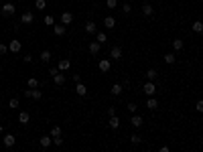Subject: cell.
<instances>
[{
	"label": "cell",
	"mask_w": 203,
	"mask_h": 152,
	"mask_svg": "<svg viewBox=\"0 0 203 152\" xmlns=\"http://www.w3.org/2000/svg\"><path fill=\"white\" fill-rule=\"evenodd\" d=\"M2 132H4V128H2V126H0V134H2Z\"/></svg>",
	"instance_id": "44"
},
{
	"label": "cell",
	"mask_w": 203,
	"mask_h": 152,
	"mask_svg": "<svg viewBox=\"0 0 203 152\" xmlns=\"http://www.w3.org/2000/svg\"><path fill=\"white\" fill-rule=\"evenodd\" d=\"M104 26H106V29H114V26H116V18H114V16H106V18H104Z\"/></svg>",
	"instance_id": "13"
},
{
	"label": "cell",
	"mask_w": 203,
	"mask_h": 152,
	"mask_svg": "<svg viewBox=\"0 0 203 152\" xmlns=\"http://www.w3.org/2000/svg\"><path fill=\"white\" fill-rule=\"evenodd\" d=\"M35 6H37V10H45V8H47V2H45V0H37Z\"/></svg>",
	"instance_id": "33"
},
{
	"label": "cell",
	"mask_w": 203,
	"mask_h": 152,
	"mask_svg": "<svg viewBox=\"0 0 203 152\" xmlns=\"http://www.w3.org/2000/svg\"><path fill=\"white\" fill-rule=\"evenodd\" d=\"M8 51H12V53H20V41L19 39H12L8 45Z\"/></svg>",
	"instance_id": "5"
},
{
	"label": "cell",
	"mask_w": 203,
	"mask_h": 152,
	"mask_svg": "<svg viewBox=\"0 0 203 152\" xmlns=\"http://www.w3.org/2000/svg\"><path fill=\"white\" fill-rule=\"evenodd\" d=\"M199 2H203V0H199Z\"/></svg>",
	"instance_id": "45"
},
{
	"label": "cell",
	"mask_w": 203,
	"mask_h": 152,
	"mask_svg": "<svg viewBox=\"0 0 203 152\" xmlns=\"http://www.w3.org/2000/svg\"><path fill=\"white\" fill-rule=\"evenodd\" d=\"M43 22H45L47 26H53V25H55V20H53V16H51V14H47V16H45V18H43Z\"/></svg>",
	"instance_id": "32"
},
{
	"label": "cell",
	"mask_w": 203,
	"mask_h": 152,
	"mask_svg": "<svg viewBox=\"0 0 203 152\" xmlns=\"http://www.w3.org/2000/svg\"><path fill=\"white\" fill-rule=\"evenodd\" d=\"M31 98H33V99H35V102H39V99H41V98H43V93H41V91H39V89L35 87V89H31Z\"/></svg>",
	"instance_id": "28"
},
{
	"label": "cell",
	"mask_w": 203,
	"mask_h": 152,
	"mask_svg": "<svg viewBox=\"0 0 203 152\" xmlns=\"http://www.w3.org/2000/svg\"><path fill=\"white\" fill-rule=\"evenodd\" d=\"M69 65H71V61H69V59H61L57 67H59V71H67V69H69Z\"/></svg>",
	"instance_id": "22"
},
{
	"label": "cell",
	"mask_w": 203,
	"mask_h": 152,
	"mask_svg": "<svg viewBox=\"0 0 203 152\" xmlns=\"http://www.w3.org/2000/svg\"><path fill=\"white\" fill-rule=\"evenodd\" d=\"M27 85H29V87H31V89H35V87H39V79H37V77H31V79H29V81H27Z\"/></svg>",
	"instance_id": "30"
},
{
	"label": "cell",
	"mask_w": 203,
	"mask_h": 152,
	"mask_svg": "<svg viewBox=\"0 0 203 152\" xmlns=\"http://www.w3.org/2000/svg\"><path fill=\"white\" fill-rule=\"evenodd\" d=\"M146 108H148V110H156V108H159V102H156L152 95H148V99H146Z\"/></svg>",
	"instance_id": "15"
},
{
	"label": "cell",
	"mask_w": 203,
	"mask_h": 152,
	"mask_svg": "<svg viewBox=\"0 0 203 152\" xmlns=\"http://www.w3.org/2000/svg\"><path fill=\"white\" fill-rule=\"evenodd\" d=\"M55 73H59V67H53V69H51V71H49V75H51V77H53Z\"/></svg>",
	"instance_id": "43"
},
{
	"label": "cell",
	"mask_w": 203,
	"mask_h": 152,
	"mask_svg": "<svg viewBox=\"0 0 203 152\" xmlns=\"http://www.w3.org/2000/svg\"><path fill=\"white\" fill-rule=\"evenodd\" d=\"M102 51V45L97 43V41H93V43H89V53L92 55H97Z\"/></svg>",
	"instance_id": "10"
},
{
	"label": "cell",
	"mask_w": 203,
	"mask_h": 152,
	"mask_svg": "<svg viewBox=\"0 0 203 152\" xmlns=\"http://www.w3.org/2000/svg\"><path fill=\"white\" fill-rule=\"evenodd\" d=\"M130 124H132L134 128H140L142 124H144V118H142V116H132V118H130Z\"/></svg>",
	"instance_id": "8"
},
{
	"label": "cell",
	"mask_w": 203,
	"mask_h": 152,
	"mask_svg": "<svg viewBox=\"0 0 203 152\" xmlns=\"http://www.w3.org/2000/svg\"><path fill=\"white\" fill-rule=\"evenodd\" d=\"M53 83H55V85H63V83H65V75H63L61 71L53 75Z\"/></svg>",
	"instance_id": "11"
},
{
	"label": "cell",
	"mask_w": 203,
	"mask_h": 152,
	"mask_svg": "<svg viewBox=\"0 0 203 152\" xmlns=\"http://www.w3.org/2000/svg\"><path fill=\"white\" fill-rule=\"evenodd\" d=\"M96 41H97L100 45H104V43L108 41V34H106V33H102V30H100V33H96Z\"/></svg>",
	"instance_id": "24"
},
{
	"label": "cell",
	"mask_w": 203,
	"mask_h": 152,
	"mask_svg": "<svg viewBox=\"0 0 203 152\" xmlns=\"http://www.w3.org/2000/svg\"><path fill=\"white\" fill-rule=\"evenodd\" d=\"M136 110H138V103H128V112H132V114H134Z\"/></svg>",
	"instance_id": "40"
},
{
	"label": "cell",
	"mask_w": 203,
	"mask_h": 152,
	"mask_svg": "<svg viewBox=\"0 0 203 152\" xmlns=\"http://www.w3.org/2000/svg\"><path fill=\"white\" fill-rule=\"evenodd\" d=\"M51 136H61V128H59V126H53V128H51Z\"/></svg>",
	"instance_id": "36"
},
{
	"label": "cell",
	"mask_w": 203,
	"mask_h": 152,
	"mask_svg": "<svg viewBox=\"0 0 203 152\" xmlns=\"http://www.w3.org/2000/svg\"><path fill=\"white\" fill-rule=\"evenodd\" d=\"M85 33H87V34H96V33H97L96 22H92V20H89V22H85Z\"/></svg>",
	"instance_id": "9"
},
{
	"label": "cell",
	"mask_w": 203,
	"mask_h": 152,
	"mask_svg": "<svg viewBox=\"0 0 203 152\" xmlns=\"http://www.w3.org/2000/svg\"><path fill=\"white\" fill-rule=\"evenodd\" d=\"M122 10H124L126 14H128V12L132 10V4H130V2H124V4H122Z\"/></svg>",
	"instance_id": "37"
},
{
	"label": "cell",
	"mask_w": 203,
	"mask_h": 152,
	"mask_svg": "<svg viewBox=\"0 0 203 152\" xmlns=\"http://www.w3.org/2000/svg\"><path fill=\"white\" fill-rule=\"evenodd\" d=\"M6 53H8V45L2 43V45H0V55H6Z\"/></svg>",
	"instance_id": "39"
},
{
	"label": "cell",
	"mask_w": 203,
	"mask_h": 152,
	"mask_svg": "<svg viewBox=\"0 0 203 152\" xmlns=\"http://www.w3.org/2000/svg\"><path fill=\"white\" fill-rule=\"evenodd\" d=\"M108 116H116V108H114V106L108 108Z\"/></svg>",
	"instance_id": "42"
},
{
	"label": "cell",
	"mask_w": 203,
	"mask_h": 152,
	"mask_svg": "<svg viewBox=\"0 0 203 152\" xmlns=\"http://www.w3.org/2000/svg\"><path fill=\"white\" fill-rule=\"evenodd\" d=\"M29 122H31L29 112H20L19 114V124H23V126H24V124H29Z\"/></svg>",
	"instance_id": "12"
},
{
	"label": "cell",
	"mask_w": 203,
	"mask_h": 152,
	"mask_svg": "<svg viewBox=\"0 0 203 152\" xmlns=\"http://www.w3.org/2000/svg\"><path fill=\"white\" fill-rule=\"evenodd\" d=\"M51 57H53V53H51L49 49H45L43 53H41V61H43V63H49V61H51Z\"/></svg>",
	"instance_id": "21"
},
{
	"label": "cell",
	"mask_w": 203,
	"mask_h": 152,
	"mask_svg": "<svg viewBox=\"0 0 203 152\" xmlns=\"http://www.w3.org/2000/svg\"><path fill=\"white\" fill-rule=\"evenodd\" d=\"M110 57H112V59H120V57H122V49H120V47H112V49H110Z\"/></svg>",
	"instance_id": "16"
},
{
	"label": "cell",
	"mask_w": 203,
	"mask_h": 152,
	"mask_svg": "<svg viewBox=\"0 0 203 152\" xmlns=\"http://www.w3.org/2000/svg\"><path fill=\"white\" fill-rule=\"evenodd\" d=\"M191 29H193V33H199V34H201V33H203V20L193 22V26H191Z\"/></svg>",
	"instance_id": "25"
},
{
	"label": "cell",
	"mask_w": 203,
	"mask_h": 152,
	"mask_svg": "<svg viewBox=\"0 0 203 152\" xmlns=\"http://www.w3.org/2000/svg\"><path fill=\"white\" fill-rule=\"evenodd\" d=\"M175 61H177V57H175L173 53H167V55H164V63H167V65H173Z\"/></svg>",
	"instance_id": "29"
},
{
	"label": "cell",
	"mask_w": 203,
	"mask_h": 152,
	"mask_svg": "<svg viewBox=\"0 0 203 152\" xmlns=\"http://www.w3.org/2000/svg\"><path fill=\"white\" fill-rule=\"evenodd\" d=\"M19 106H20V102H19V99H16V98H12V99H10V102H8V108H12V110H16V108H19Z\"/></svg>",
	"instance_id": "35"
},
{
	"label": "cell",
	"mask_w": 203,
	"mask_h": 152,
	"mask_svg": "<svg viewBox=\"0 0 203 152\" xmlns=\"http://www.w3.org/2000/svg\"><path fill=\"white\" fill-rule=\"evenodd\" d=\"M152 12H155V8H152L148 2H146V4H142V14H144V16H152Z\"/></svg>",
	"instance_id": "20"
},
{
	"label": "cell",
	"mask_w": 203,
	"mask_h": 152,
	"mask_svg": "<svg viewBox=\"0 0 203 152\" xmlns=\"http://www.w3.org/2000/svg\"><path fill=\"white\" fill-rule=\"evenodd\" d=\"M41 146L43 148H47V146H51V142H53V138H51V134H49V136H41Z\"/></svg>",
	"instance_id": "19"
},
{
	"label": "cell",
	"mask_w": 203,
	"mask_h": 152,
	"mask_svg": "<svg viewBox=\"0 0 203 152\" xmlns=\"http://www.w3.org/2000/svg\"><path fill=\"white\" fill-rule=\"evenodd\" d=\"M106 6L110 10H114V8H118V0H106Z\"/></svg>",
	"instance_id": "34"
},
{
	"label": "cell",
	"mask_w": 203,
	"mask_h": 152,
	"mask_svg": "<svg viewBox=\"0 0 203 152\" xmlns=\"http://www.w3.org/2000/svg\"><path fill=\"white\" fill-rule=\"evenodd\" d=\"M142 91H144L146 95H155V91H156V85H155V81H146V83L142 85Z\"/></svg>",
	"instance_id": "1"
},
{
	"label": "cell",
	"mask_w": 203,
	"mask_h": 152,
	"mask_svg": "<svg viewBox=\"0 0 203 152\" xmlns=\"http://www.w3.org/2000/svg\"><path fill=\"white\" fill-rule=\"evenodd\" d=\"M33 20H35V14L31 12V10H27V12H23V16H20V22H23V25H31Z\"/></svg>",
	"instance_id": "3"
},
{
	"label": "cell",
	"mask_w": 203,
	"mask_h": 152,
	"mask_svg": "<svg viewBox=\"0 0 203 152\" xmlns=\"http://www.w3.org/2000/svg\"><path fill=\"white\" fill-rule=\"evenodd\" d=\"M130 142L132 144H140L142 142V136H140V134H132V136H130Z\"/></svg>",
	"instance_id": "31"
},
{
	"label": "cell",
	"mask_w": 203,
	"mask_h": 152,
	"mask_svg": "<svg viewBox=\"0 0 203 152\" xmlns=\"http://www.w3.org/2000/svg\"><path fill=\"white\" fill-rule=\"evenodd\" d=\"M110 128L112 130H118L120 128V118L118 116H110Z\"/></svg>",
	"instance_id": "18"
},
{
	"label": "cell",
	"mask_w": 203,
	"mask_h": 152,
	"mask_svg": "<svg viewBox=\"0 0 203 152\" xmlns=\"http://www.w3.org/2000/svg\"><path fill=\"white\" fill-rule=\"evenodd\" d=\"M195 110H197L199 114H203V99H199V102L195 103Z\"/></svg>",
	"instance_id": "38"
},
{
	"label": "cell",
	"mask_w": 203,
	"mask_h": 152,
	"mask_svg": "<svg viewBox=\"0 0 203 152\" xmlns=\"http://www.w3.org/2000/svg\"><path fill=\"white\" fill-rule=\"evenodd\" d=\"M14 12H16V6H14V4H10V2H6V4L2 6V14H4V16H12Z\"/></svg>",
	"instance_id": "2"
},
{
	"label": "cell",
	"mask_w": 203,
	"mask_h": 152,
	"mask_svg": "<svg viewBox=\"0 0 203 152\" xmlns=\"http://www.w3.org/2000/svg\"><path fill=\"white\" fill-rule=\"evenodd\" d=\"M61 22H63V25H65V26H69V25H71V22H73V14H71V12H67V10H65V12H63V14H61Z\"/></svg>",
	"instance_id": "4"
},
{
	"label": "cell",
	"mask_w": 203,
	"mask_h": 152,
	"mask_svg": "<svg viewBox=\"0 0 203 152\" xmlns=\"http://www.w3.org/2000/svg\"><path fill=\"white\" fill-rule=\"evenodd\" d=\"M53 142L57 144V146H61V144H63V138H61V136H55V138H53Z\"/></svg>",
	"instance_id": "41"
},
{
	"label": "cell",
	"mask_w": 203,
	"mask_h": 152,
	"mask_svg": "<svg viewBox=\"0 0 203 152\" xmlns=\"http://www.w3.org/2000/svg\"><path fill=\"white\" fill-rule=\"evenodd\" d=\"M183 47H185L183 39H175V41H173V49H175V51H183Z\"/></svg>",
	"instance_id": "23"
},
{
	"label": "cell",
	"mask_w": 203,
	"mask_h": 152,
	"mask_svg": "<svg viewBox=\"0 0 203 152\" xmlns=\"http://www.w3.org/2000/svg\"><path fill=\"white\" fill-rule=\"evenodd\" d=\"M53 33L57 34V37H63V34H65V25H53Z\"/></svg>",
	"instance_id": "17"
},
{
	"label": "cell",
	"mask_w": 203,
	"mask_h": 152,
	"mask_svg": "<svg viewBox=\"0 0 203 152\" xmlns=\"http://www.w3.org/2000/svg\"><path fill=\"white\" fill-rule=\"evenodd\" d=\"M97 67H100V71H102V73H108L112 65H110V61H108V59H102L100 63H97Z\"/></svg>",
	"instance_id": "6"
},
{
	"label": "cell",
	"mask_w": 203,
	"mask_h": 152,
	"mask_svg": "<svg viewBox=\"0 0 203 152\" xmlns=\"http://www.w3.org/2000/svg\"><path fill=\"white\" fill-rule=\"evenodd\" d=\"M75 91H77V95H81V98H83V95L87 93V87L81 83V81H77V83H75Z\"/></svg>",
	"instance_id": "14"
},
{
	"label": "cell",
	"mask_w": 203,
	"mask_h": 152,
	"mask_svg": "<svg viewBox=\"0 0 203 152\" xmlns=\"http://www.w3.org/2000/svg\"><path fill=\"white\" fill-rule=\"evenodd\" d=\"M156 75H159V71H156V69H148V71H146V79H148V81H155Z\"/></svg>",
	"instance_id": "26"
},
{
	"label": "cell",
	"mask_w": 203,
	"mask_h": 152,
	"mask_svg": "<svg viewBox=\"0 0 203 152\" xmlns=\"http://www.w3.org/2000/svg\"><path fill=\"white\" fill-rule=\"evenodd\" d=\"M14 142H16V138L12 136V134H4V146L6 148H12V146H14Z\"/></svg>",
	"instance_id": "7"
},
{
	"label": "cell",
	"mask_w": 203,
	"mask_h": 152,
	"mask_svg": "<svg viewBox=\"0 0 203 152\" xmlns=\"http://www.w3.org/2000/svg\"><path fill=\"white\" fill-rule=\"evenodd\" d=\"M122 89H124V87H122L120 83H114V85H112V89H110V91H112V95H120V93H122Z\"/></svg>",
	"instance_id": "27"
}]
</instances>
